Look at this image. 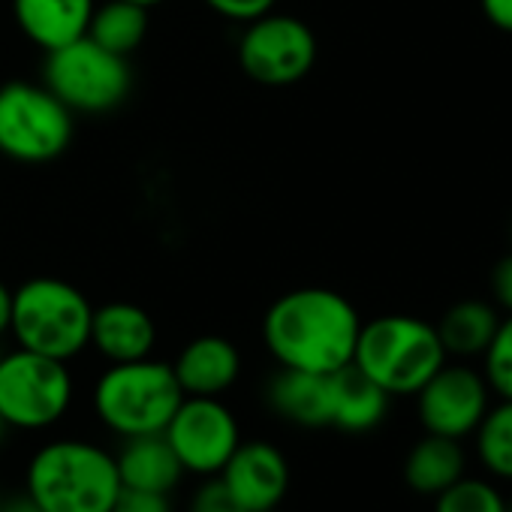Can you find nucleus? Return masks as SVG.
<instances>
[{"label":"nucleus","instance_id":"35","mask_svg":"<svg viewBox=\"0 0 512 512\" xmlns=\"http://www.w3.org/2000/svg\"><path fill=\"white\" fill-rule=\"evenodd\" d=\"M266 512H278V509H266Z\"/></svg>","mask_w":512,"mask_h":512},{"label":"nucleus","instance_id":"4","mask_svg":"<svg viewBox=\"0 0 512 512\" xmlns=\"http://www.w3.org/2000/svg\"><path fill=\"white\" fill-rule=\"evenodd\" d=\"M91 317L85 293L61 278H31L13 290L10 332L22 350L70 362L91 347Z\"/></svg>","mask_w":512,"mask_h":512},{"label":"nucleus","instance_id":"1","mask_svg":"<svg viewBox=\"0 0 512 512\" xmlns=\"http://www.w3.org/2000/svg\"><path fill=\"white\" fill-rule=\"evenodd\" d=\"M362 320L335 290L302 287L284 293L263 320V341L281 368L335 374L353 362Z\"/></svg>","mask_w":512,"mask_h":512},{"label":"nucleus","instance_id":"23","mask_svg":"<svg viewBox=\"0 0 512 512\" xmlns=\"http://www.w3.org/2000/svg\"><path fill=\"white\" fill-rule=\"evenodd\" d=\"M434 512H506V500L491 482L461 476L437 494Z\"/></svg>","mask_w":512,"mask_h":512},{"label":"nucleus","instance_id":"31","mask_svg":"<svg viewBox=\"0 0 512 512\" xmlns=\"http://www.w3.org/2000/svg\"><path fill=\"white\" fill-rule=\"evenodd\" d=\"M10 320H13V290L0 284V338L10 332Z\"/></svg>","mask_w":512,"mask_h":512},{"label":"nucleus","instance_id":"19","mask_svg":"<svg viewBox=\"0 0 512 512\" xmlns=\"http://www.w3.org/2000/svg\"><path fill=\"white\" fill-rule=\"evenodd\" d=\"M464 476L461 443L440 434H425L404 461V482L425 497H437L443 488Z\"/></svg>","mask_w":512,"mask_h":512},{"label":"nucleus","instance_id":"10","mask_svg":"<svg viewBox=\"0 0 512 512\" xmlns=\"http://www.w3.org/2000/svg\"><path fill=\"white\" fill-rule=\"evenodd\" d=\"M163 434L175 449L184 473L190 470L199 476H217L241 443L232 410L220 398L196 395H184Z\"/></svg>","mask_w":512,"mask_h":512},{"label":"nucleus","instance_id":"3","mask_svg":"<svg viewBox=\"0 0 512 512\" xmlns=\"http://www.w3.org/2000/svg\"><path fill=\"white\" fill-rule=\"evenodd\" d=\"M446 362L437 329L419 317L389 314L362 323L353 365L389 395H416Z\"/></svg>","mask_w":512,"mask_h":512},{"label":"nucleus","instance_id":"32","mask_svg":"<svg viewBox=\"0 0 512 512\" xmlns=\"http://www.w3.org/2000/svg\"><path fill=\"white\" fill-rule=\"evenodd\" d=\"M130 4H139V7H154V4H160V0H130Z\"/></svg>","mask_w":512,"mask_h":512},{"label":"nucleus","instance_id":"25","mask_svg":"<svg viewBox=\"0 0 512 512\" xmlns=\"http://www.w3.org/2000/svg\"><path fill=\"white\" fill-rule=\"evenodd\" d=\"M187 512H244V509L226 491V485L220 482V476H214V479H208V482L199 485V491L190 497Z\"/></svg>","mask_w":512,"mask_h":512},{"label":"nucleus","instance_id":"22","mask_svg":"<svg viewBox=\"0 0 512 512\" xmlns=\"http://www.w3.org/2000/svg\"><path fill=\"white\" fill-rule=\"evenodd\" d=\"M473 434L482 467L500 479H512V401L503 398L497 407H488Z\"/></svg>","mask_w":512,"mask_h":512},{"label":"nucleus","instance_id":"17","mask_svg":"<svg viewBox=\"0 0 512 512\" xmlns=\"http://www.w3.org/2000/svg\"><path fill=\"white\" fill-rule=\"evenodd\" d=\"M272 410L302 428L332 425V383L329 374L281 368L269 383Z\"/></svg>","mask_w":512,"mask_h":512},{"label":"nucleus","instance_id":"5","mask_svg":"<svg viewBox=\"0 0 512 512\" xmlns=\"http://www.w3.org/2000/svg\"><path fill=\"white\" fill-rule=\"evenodd\" d=\"M181 401L184 392L172 365L151 356L109 365L94 386L97 416L109 431L121 437L160 434Z\"/></svg>","mask_w":512,"mask_h":512},{"label":"nucleus","instance_id":"9","mask_svg":"<svg viewBox=\"0 0 512 512\" xmlns=\"http://www.w3.org/2000/svg\"><path fill=\"white\" fill-rule=\"evenodd\" d=\"M238 64L260 85H296L317 64V37L302 19L266 13L247 22L238 40Z\"/></svg>","mask_w":512,"mask_h":512},{"label":"nucleus","instance_id":"29","mask_svg":"<svg viewBox=\"0 0 512 512\" xmlns=\"http://www.w3.org/2000/svg\"><path fill=\"white\" fill-rule=\"evenodd\" d=\"M482 13L494 28L512 34V0H482Z\"/></svg>","mask_w":512,"mask_h":512},{"label":"nucleus","instance_id":"24","mask_svg":"<svg viewBox=\"0 0 512 512\" xmlns=\"http://www.w3.org/2000/svg\"><path fill=\"white\" fill-rule=\"evenodd\" d=\"M485 356V383L488 389H494L500 398L512 401V314L506 320H500Z\"/></svg>","mask_w":512,"mask_h":512},{"label":"nucleus","instance_id":"15","mask_svg":"<svg viewBox=\"0 0 512 512\" xmlns=\"http://www.w3.org/2000/svg\"><path fill=\"white\" fill-rule=\"evenodd\" d=\"M94 7V0H13V16L34 46L52 52L88 34Z\"/></svg>","mask_w":512,"mask_h":512},{"label":"nucleus","instance_id":"8","mask_svg":"<svg viewBox=\"0 0 512 512\" xmlns=\"http://www.w3.org/2000/svg\"><path fill=\"white\" fill-rule=\"evenodd\" d=\"M73 401L67 362L31 350L0 356V416L10 428L40 431L55 425Z\"/></svg>","mask_w":512,"mask_h":512},{"label":"nucleus","instance_id":"37","mask_svg":"<svg viewBox=\"0 0 512 512\" xmlns=\"http://www.w3.org/2000/svg\"><path fill=\"white\" fill-rule=\"evenodd\" d=\"M509 232H512V229H509Z\"/></svg>","mask_w":512,"mask_h":512},{"label":"nucleus","instance_id":"21","mask_svg":"<svg viewBox=\"0 0 512 512\" xmlns=\"http://www.w3.org/2000/svg\"><path fill=\"white\" fill-rule=\"evenodd\" d=\"M145 34H148V7L130 4V0H106L103 7H94L85 37L127 58L142 46Z\"/></svg>","mask_w":512,"mask_h":512},{"label":"nucleus","instance_id":"18","mask_svg":"<svg viewBox=\"0 0 512 512\" xmlns=\"http://www.w3.org/2000/svg\"><path fill=\"white\" fill-rule=\"evenodd\" d=\"M332 383V425L347 434L374 431L389 413V392L380 389L353 362L329 374Z\"/></svg>","mask_w":512,"mask_h":512},{"label":"nucleus","instance_id":"7","mask_svg":"<svg viewBox=\"0 0 512 512\" xmlns=\"http://www.w3.org/2000/svg\"><path fill=\"white\" fill-rule=\"evenodd\" d=\"M73 112L34 82L0 88V154L16 163H49L73 142Z\"/></svg>","mask_w":512,"mask_h":512},{"label":"nucleus","instance_id":"12","mask_svg":"<svg viewBox=\"0 0 512 512\" xmlns=\"http://www.w3.org/2000/svg\"><path fill=\"white\" fill-rule=\"evenodd\" d=\"M217 476L244 512L278 509L290 488V464L269 440L238 443Z\"/></svg>","mask_w":512,"mask_h":512},{"label":"nucleus","instance_id":"16","mask_svg":"<svg viewBox=\"0 0 512 512\" xmlns=\"http://www.w3.org/2000/svg\"><path fill=\"white\" fill-rule=\"evenodd\" d=\"M115 467H118L121 488L154 491V494H172V488L184 476V467L163 431L124 437V446L115 455Z\"/></svg>","mask_w":512,"mask_h":512},{"label":"nucleus","instance_id":"34","mask_svg":"<svg viewBox=\"0 0 512 512\" xmlns=\"http://www.w3.org/2000/svg\"><path fill=\"white\" fill-rule=\"evenodd\" d=\"M0 506H4V497H0Z\"/></svg>","mask_w":512,"mask_h":512},{"label":"nucleus","instance_id":"6","mask_svg":"<svg viewBox=\"0 0 512 512\" xmlns=\"http://www.w3.org/2000/svg\"><path fill=\"white\" fill-rule=\"evenodd\" d=\"M43 85L76 115H97L118 109L133 85L127 58L103 49L91 37H79L61 49L46 52Z\"/></svg>","mask_w":512,"mask_h":512},{"label":"nucleus","instance_id":"33","mask_svg":"<svg viewBox=\"0 0 512 512\" xmlns=\"http://www.w3.org/2000/svg\"><path fill=\"white\" fill-rule=\"evenodd\" d=\"M7 428H10V425L4 422V416H0V440H4V434H7Z\"/></svg>","mask_w":512,"mask_h":512},{"label":"nucleus","instance_id":"20","mask_svg":"<svg viewBox=\"0 0 512 512\" xmlns=\"http://www.w3.org/2000/svg\"><path fill=\"white\" fill-rule=\"evenodd\" d=\"M500 326V314L488 302H458L434 326L446 356H482Z\"/></svg>","mask_w":512,"mask_h":512},{"label":"nucleus","instance_id":"14","mask_svg":"<svg viewBox=\"0 0 512 512\" xmlns=\"http://www.w3.org/2000/svg\"><path fill=\"white\" fill-rule=\"evenodd\" d=\"M184 395L220 398L241 374V356L232 341L220 335L193 338L172 365Z\"/></svg>","mask_w":512,"mask_h":512},{"label":"nucleus","instance_id":"13","mask_svg":"<svg viewBox=\"0 0 512 512\" xmlns=\"http://www.w3.org/2000/svg\"><path fill=\"white\" fill-rule=\"evenodd\" d=\"M154 344H157V329L145 308L133 302H109L103 308H94L91 347H97V353L112 365L148 359Z\"/></svg>","mask_w":512,"mask_h":512},{"label":"nucleus","instance_id":"36","mask_svg":"<svg viewBox=\"0 0 512 512\" xmlns=\"http://www.w3.org/2000/svg\"><path fill=\"white\" fill-rule=\"evenodd\" d=\"M0 356H4V353H0Z\"/></svg>","mask_w":512,"mask_h":512},{"label":"nucleus","instance_id":"28","mask_svg":"<svg viewBox=\"0 0 512 512\" xmlns=\"http://www.w3.org/2000/svg\"><path fill=\"white\" fill-rule=\"evenodd\" d=\"M491 293H494L497 305L506 314H512V253L503 256V260L494 266V272H491Z\"/></svg>","mask_w":512,"mask_h":512},{"label":"nucleus","instance_id":"11","mask_svg":"<svg viewBox=\"0 0 512 512\" xmlns=\"http://www.w3.org/2000/svg\"><path fill=\"white\" fill-rule=\"evenodd\" d=\"M419 422L428 434L461 440L473 434L488 413V383L467 365H440L416 392Z\"/></svg>","mask_w":512,"mask_h":512},{"label":"nucleus","instance_id":"2","mask_svg":"<svg viewBox=\"0 0 512 512\" xmlns=\"http://www.w3.org/2000/svg\"><path fill=\"white\" fill-rule=\"evenodd\" d=\"M46 512H109L118 491L115 455L88 440H52L28 464L25 485Z\"/></svg>","mask_w":512,"mask_h":512},{"label":"nucleus","instance_id":"26","mask_svg":"<svg viewBox=\"0 0 512 512\" xmlns=\"http://www.w3.org/2000/svg\"><path fill=\"white\" fill-rule=\"evenodd\" d=\"M205 7L214 10L217 16L229 19V22H253V19H260L266 13H272L275 7V0H205Z\"/></svg>","mask_w":512,"mask_h":512},{"label":"nucleus","instance_id":"27","mask_svg":"<svg viewBox=\"0 0 512 512\" xmlns=\"http://www.w3.org/2000/svg\"><path fill=\"white\" fill-rule=\"evenodd\" d=\"M109 512H172V503H169V494L121 488Z\"/></svg>","mask_w":512,"mask_h":512},{"label":"nucleus","instance_id":"30","mask_svg":"<svg viewBox=\"0 0 512 512\" xmlns=\"http://www.w3.org/2000/svg\"><path fill=\"white\" fill-rule=\"evenodd\" d=\"M0 512H46V509H43L40 500L25 488V491H19V494L4 497V506H0Z\"/></svg>","mask_w":512,"mask_h":512}]
</instances>
